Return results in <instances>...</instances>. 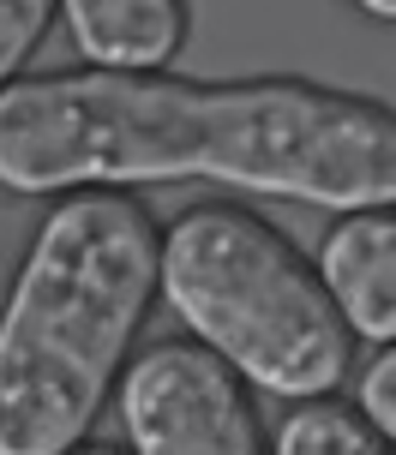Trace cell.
Listing matches in <instances>:
<instances>
[{"instance_id": "cell-10", "label": "cell", "mask_w": 396, "mask_h": 455, "mask_svg": "<svg viewBox=\"0 0 396 455\" xmlns=\"http://www.w3.org/2000/svg\"><path fill=\"white\" fill-rule=\"evenodd\" d=\"M354 12H367L373 24H396V0H349Z\"/></svg>"}, {"instance_id": "cell-9", "label": "cell", "mask_w": 396, "mask_h": 455, "mask_svg": "<svg viewBox=\"0 0 396 455\" xmlns=\"http://www.w3.org/2000/svg\"><path fill=\"white\" fill-rule=\"evenodd\" d=\"M354 408L396 443V341H384L373 360L360 365V378H354Z\"/></svg>"}, {"instance_id": "cell-3", "label": "cell", "mask_w": 396, "mask_h": 455, "mask_svg": "<svg viewBox=\"0 0 396 455\" xmlns=\"http://www.w3.org/2000/svg\"><path fill=\"white\" fill-rule=\"evenodd\" d=\"M163 299L258 395L319 402L349 378L354 336L319 264L246 204H192L163 228Z\"/></svg>"}, {"instance_id": "cell-8", "label": "cell", "mask_w": 396, "mask_h": 455, "mask_svg": "<svg viewBox=\"0 0 396 455\" xmlns=\"http://www.w3.org/2000/svg\"><path fill=\"white\" fill-rule=\"evenodd\" d=\"M61 12V0H0V91L19 84L30 54L43 48L48 24Z\"/></svg>"}, {"instance_id": "cell-7", "label": "cell", "mask_w": 396, "mask_h": 455, "mask_svg": "<svg viewBox=\"0 0 396 455\" xmlns=\"http://www.w3.org/2000/svg\"><path fill=\"white\" fill-rule=\"evenodd\" d=\"M271 455H396V443L354 408V395H319L277 419Z\"/></svg>"}, {"instance_id": "cell-1", "label": "cell", "mask_w": 396, "mask_h": 455, "mask_svg": "<svg viewBox=\"0 0 396 455\" xmlns=\"http://www.w3.org/2000/svg\"><path fill=\"white\" fill-rule=\"evenodd\" d=\"M216 180L312 210L396 204V108L312 78L30 72L0 91V192Z\"/></svg>"}, {"instance_id": "cell-5", "label": "cell", "mask_w": 396, "mask_h": 455, "mask_svg": "<svg viewBox=\"0 0 396 455\" xmlns=\"http://www.w3.org/2000/svg\"><path fill=\"white\" fill-rule=\"evenodd\" d=\"M312 264L354 341L367 347L396 341V204L336 216Z\"/></svg>"}, {"instance_id": "cell-4", "label": "cell", "mask_w": 396, "mask_h": 455, "mask_svg": "<svg viewBox=\"0 0 396 455\" xmlns=\"http://www.w3.org/2000/svg\"><path fill=\"white\" fill-rule=\"evenodd\" d=\"M115 413L133 455H271L258 389L192 336H163L133 354Z\"/></svg>"}, {"instance_id": "cell-2", "label": "cell", "mask_w": 396, "mask_h": 455, "mask_svg": "<svg viewBox=\"0 0 396 455\" xmlns=\"http://www.w3.org/2000/svg\"><path fill=\"white\" fill-rule=\"evenodd\" d=\"M157 299L163 228L133 192L54 198L0 306V455L78 450Z\"/></svg>"}, {"instance_id": "cell-6", "label": "cell", "mask_w": 396, "mask_h": 455, "mask_svg": "<svg viewBox=\"0 0 396 455\" xmlns=\"http://www.w3.org/2000/svg\"><path fill=\"white\" fill-rule=\"evenodd\" d=\"M78 60L96 72H168L187 48V0H61Z\"/></svg>"}, {"instance_id": "cell-11", "label": "cell", "mask_w": 396, "mask_h": 455, "mask_svg": "<svg viewBox=\"0 0 396 455\" xmlns=\"http://www.w3.org/2000/svg\"><path fill=\"white\" fill-rule=\"evenodd\" d=\"M67 455H133V450H120V443H102V437H85L78 450H67Z\"/></svg>"}]
</instances>
